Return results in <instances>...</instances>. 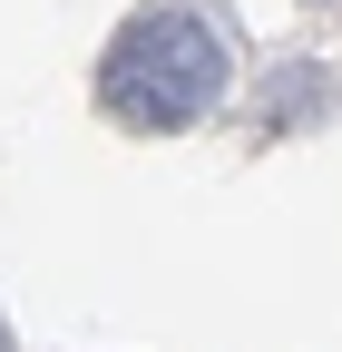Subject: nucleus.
<instances>
[{"instance_id":"nucleus-2","label":"nucleus","mask_w":342,"mask_h":352,"mask_svg":"<svg viewBox=\"0 0 342 352\" xmlns=\"http://www.w3.org/2000/svg\"><path fill=\"white\" fill-rule=\"evenodd\" d=\"M332 118V69H313V59H293V69H274L264 78V127H323Z\"/></svg>"},{"instance_id":"nucleus-1","label":"nucleus","mask_w":342,"mask_h":352,"mask_svg":"<svg viewBox=\"0 0 342 352\" xmlns=\"http://www.w3.org/2000/svg\"><path fill=\"white\" fill-rule=\"evenodd\" d=\"M225 88H235V39L196 0H147L137 20H117L98 59V108L137 138H176V127L216 118Z\"/></svg>"}]
</instances>
